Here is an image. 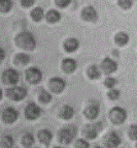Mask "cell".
Instances as JSON below:
<instances>
[{
  "label": "cell",
  "mask_w": 137,
  "mask_h": 148,
  "mask_svg": "<svg viewBox=\"0 0 137 148\" xmlns=\"http://www.w3.org/2000/svg\"><path fill=\"white\" fill-rule=\"evenodd\" d=\"M15 42L20 49L25 51H33L37 46V42L33 33L30 31H21L15 37Z\"/></svg>",
  "instance_id": "cell-1"
},
{
  "label": "cell",
  "mask_w": 137,
  "mask_h": 148,
  "mask_svg": "<svg viewBox=\"0 0 137 148\" xmlns=\"http://www.w3.org/2000/svg\"><path fill=\"white\" fill-rule=\"evenodd\" d=\"M76 134H77V128L75 124H68L65 127H62L58 133L59 143L63 145H69L73 142Z\"/></svg>",
  "instance_id": "cell-2"
},
{
  "label": "cell",
  "mask_w": 137,
  "mask_h": 148,
  "mask_svg": "<svg viewBox=\"0 0 137 148\" xmlns=\"http://www.w3.org/2000/svg\"><path fill=\"white\" fill-rule=\"evenodd\" d=\"M108 117L113 124L120 125L127 120L128 113L122 107H113V109H110L109 113H108Z\"/></svg>",
  "instance_id": "cell-3"
},
{
  "label": "cell",
  "mask_w": 137,
  "mask_h": 148,
  "mask_svg": "<svg viewBox=\"0 0 137 148\" xmlns=\"http://www.w3.org/2000/svg\"><path fill=\"white\" fill-rule=\"evenodd\" d=\"M6 96L12 101H21L27 96V89L23 86L12 85V87L7 88V90H6Z\"/></svg>",
  "instance_id": "cell-4"
},
{
  "label": "cell",
  "mask_w": 137,
  "mask_h": 148,
  "mask_svg": "<svg viewBox=\"0 0 137 148\" xmlns=\"http://www.w3.org/2000/svg\"><path fill=\"white\" fill-rule=\"evenodd\" d=\"M20 81V73L15 69H6L2 73V82L5 85H17Z\"/></svg>",
  "instance_id": "cell-5"
},
{
  "label": "cell",
  "mask_w": 137,
  "mask_h": 148,
  "mask_svg": "<svg viewBox=\"0 0 137 148\" xmlns=\"http://www.w3.org/2000/svg\"><path fill=\"white\" fill-rule=\"evenodd\" d=\"M102 122H96V123L93 124H86V126L83 130V134L88 140H94V139L97 138L98 133L102 131Z\"/></svg>",
  "instance_id": "cell-6"
},
{
  "label": "cell",
  "mask_w": 137,
  "mask_h": 148,
  "mask_svg": "<svg viewBox=\"0 0 137 148\" xmlns=\"http://www.w3.org/2000/svg\"><path fill=\"white\" fill-rule=\"evenodd\" d=\"M25 76H26V80L29 82L30 84H33V85L38 84L42 80L41 69H39L38 67H36V66H32L26 69Z\"/></svg>",
  "instance_id": "cell-7"
},
{
  "label": "cell",
  "mask_w": 137,
  "mask_h": 148,
  "mask_svg": "<svg viewBox=\"0 0 137 148\" xmlns=\"http://www.w3.org/2000/svg\"><path fill=\"white\" fill-rule=\"evenodd\" d=\"M20 113L14 107H6L1 113V118L6 124H12L19 119Z\"/></svg>",
  "instance_id": "cell-8"
},
{
  "label": "cell",
  "mask_w": 137,
  "mask_h": 148,
  "mask_svg": "<svg viewBox=\"0 0 137 148\" xmlns=\"http://www.w3.org/2000/svg\"><path fill=\"white\" fill-rule=\"evenodd\" d=\"M49 88L54 93H62L66 88V81L60 77H53L49 81Z\"/></svg>",
  "instance_id": "cell-9"
},
{
  "label": "cell",
  "mask_w": 137,
  "mask_h": 148,
  "mask_svg": "<svg viewBox=\"0 0 137 148\" xmlns=\"http://www.w3.org/2000/svg\"><path fill=\"white\" fill-rule=\"evenodd\" d=\"M25 117L28 120H36L40 115H41L42 111L40 107L35 103H29L25 108Z\"/></svg>",
  "instance_id": "cell-10"
},
{
  "label": "cell",
  "mask_w": 137,
  "mask_h": 148,
  "mask_svg": "<svg viewBox=\"0 0 137 148\" xmlns=\"http://www.w3.org/2000/svg\"><path fill=\"white\" fill-rule=\"evenodd\" d=\"M122 143V139L120 135L115 131H111L104 137V146L108 148H115L120 146Z\"/></svg>",
  "instance_id": "cell-11"
},
{
  "label": "cell",
  "mask_w": 137,
  "mask_h": 148,
  "mask_svg": "<svg viewBox=\"0 0 137 148\" xmlns=\"http://www.w3.org/2000/svg\"><path fill=\"white\" fill-rule=\"evenodd\" d=\"M117 62L111 58H104L100 64V69L105 75H111L117 71Z\"/></svg>",
  "instance_id": "cell-12"
},
{
  "label": "cell",
  "mask_w": 137,
  "mask_h": 148,
  "mask_svg": "<svg viewBox=\"0 0 137 148\" xmlns=\"http://www.w3.org/2000/svg\"><path fill=\"white\" fill-rule=\"evenodd\" d=\"M81 19L87 22H96L98 20V12L94 6H86L83 8L81 12Z\"/></svg>",
  "instance_id": "cell-13"
},
{
  "label": "cell",
  "mask_w": 137,
  "mask_h": 148,
  "mask_svg": "<svg viewBox=\"0 0 137 148\" xmlns=\"http://www.w3.org/2000/svg\"><path fill=\"white\" fill-rule=\"evenodd\" d=\"M100 113V108L97 103H90L88 106L85 108L83 111V115L88 120H94L98 117Z\"/></svg>",
  "instance_id": "cell-14"
},
{
  "label": "cell",
  "mask_w": 137,
  "mask_h": 148,
  "mask_svg": "<svg viewBox=\"0 0 137 148\" xmlns=\"http://www.w3.org/2000/svg\"><path fill=\"white\" fill-rule=\"evenodd\" d=\"M62 71L66 74H72L77 69V62L73 58H65L62 61Z\"/></svg>",
  "instance_id": "cell-15"
},
{
  "label": "cell",
  "mask_w": 137,
  "mask_h": 148,
  "mask_svg": "<svg viewBox=\"0 0 137 148\" xmlns=\"http://www.w3.org/2000/svg\"><path fill=\"white\" fill-rule=\"evenodd\" d=\"M37 138H38L39 142L45 146H49L51 144L52 140H53V133L47 128H43L40 130L37 134Z\"/></svg>",
  "instance_id": "cell-16"
},
{
  "label": "cell",
  "mask_w": 137,
  "mask_h": 148,
  "mask_svg": "<svg viewBox=\"0 0 137 148\" xmlns=\"http://www.w3.org/2000/svg\"><path fill=\"white\" fill-rule=\"evenodd\" d=\"M63 48L65 52L67 53H73L79 48V42L75 37H69L67 38L63 44Z\"/></svg>",
  "instance_id": "cell-17"
},
{
  "label": "cell",
  "mask_w": 137,
  "mask_h": 148,
  "mask_svg": "<svg viewBox=\"0 0 137 148\" xmlns=\"http://www.w3.org/2000/svg\"><path fill=\"white\" fill-rule=\"evenodd\" d=\"M74 114H75V111L73 107L70 105H64L59 112V117L63 120H70L74 116Z\"/></svg>",
  "instance_id": "cell-18"
},
{
  "label": "cell",
  "mask_w": 137,
  "mask_h": 148,
  "mask_svg": "<svg viewBox=\"0 0 137 148\" xmlns=\"http://www.w3.org/2000/svg\"><path fill=\"white\" fill-rule=\"evenodd\" d=\"M102 71L98 65L96 64H92L87 69V75L90 78L91 80H98L101 78V74H102Z\"/></svg>",
  "instance_id": "cell-19"
},
{
  "label": "cell",
  "mask_w": 137,
  "mask_h": 148,
  "mask_svg": "<svg viewBox=\"0 0 137 148\" xmlns=\"http://www.w3.org/2000/svg\"><path fill=\"white\" fill-rule=\"evenodd\" d=\"M129 40H130V36L127 32L121 31V32H117V34L115 35V42L117 46H120V47L127 46Z\"/></svg>",
  "instance_id": "cell-20"
},
{
  "label": "cell",
  "mask_w": 137,
  "mask_h": 148,
  "mask_svg": "<svg viewBox=\"0 0 137 148\" xmlns=\"http://www.w3.org/2000/svg\"><path fill=\"white\" fill-rule=\"evenodd\" d=\"M30 61H31V56L29 54H26V53H19V54H17L15 56V60H14L16 65H19V66H25Z\"/></svg>",
  "instance_id": "cell-21"
},
{
  "label": "cell",
  "mask_w": 137,
  "mask_h": 148,
  "mask_svg": "<svg viewBox=\"0 0 137 148\" xmlns=\"http://www.w3.org/2000/svg\"><path fill=\"white\" fill-rule=\"evenodd\" d=\"M45 20L50 24H55V23L59 22L61 20V14L57 10H50L49 12L45 14Z\"/></svg>",
  "instance_id": "cell-22"
},
{
  "label": "cell",
  "mask_w": 137,
  "mask_h": 148,
  "mask_svg": "<svg viewBox=\"0 0 137 148\" xmlns=\"http://www.w3.org/2000/svg\"><path fill=\"white\" fill-rule=\"evenodd\" d=\"M30 17H31L32 20L35 21V22H40V21H42V19L45 17L43 8H40V6L34 8L31 10V12H30Z\"/></svg>",
  "instance_id": "cell-23"
},
{
  "label": "cell",
  "mask_w": 137,
  "mask_h": 148,
  "mask_svg": "<svg viewBox=\"0 0 137 148\" xmlns=\"http://www.w3.org/2000/svg\"><path fill=\"white\" fill-rule=\"evenodd\" d=\"M15 145V141L14 138L9 135H5L0 139V147L3 148H12Z\"/></svg>",
  "instance_id": "cell-24"
},
{
  "label": "cell",
  "mask_w": 137,
  "mask_h": 148,
  "mask_svg": "<svg viewBox=\"0 0 137 148\" xmlns=\"http://www.w3.org/2000/svg\"><path fill=\"white\" fill-rule=\"evenodd\" d=\"M38 99L42 104H49V103L52 101V99H53V96H52V94L49 91L42 89V90H40V92L38 94Z\"/></svg>",
  "instance_id": "cell-25"
},
{
  "label": "cell",
  "mask_w": 137,
  "mask_h": 148,
  "mask_svg": "<svg viewBox=\"0 0 137 148\" xmlns=\"http://www.w3.org/2000/svg\"><path fill=\"white\" fill-rule=\"evenodd\" d=\"M14 6L12 0H0V12H9Z\"/></svg>",
  "instance_id": "cell-26"
},
{
  "label": "cell",
  "mask_w": 137,
  "mask_h": 148,
  "mask_svg": "<svg viewBox=\"0 0 137 148\" xmlns=\"http://www.w3.org/2000/svg\"><path fill=\"white\" fill-rule=\"evenodd\" d=\"M35 142V139L33 137V135L30 133L25 134L24 136L22 137V145L24 147H31Z\"/></svg>",
  "instance_id": "cell-27"
},
{
  "label": "cell",
  "mask_w": 137,
  "mask_h": 148,
  "mask_svg": "<svg viewBox=\"0 0 137 148\" xmlns=\"http://www.w3.org/2000/svg\"><path fill=\"white\" fill-rule=\"evenodd\" d=\"M120 96H121V91L119 89H115V88H111L107 93V97L110 101H117V99H120Z\"/></svg>",
  "instance_id": "cell-28"
},
{
  "label": "cell",
  "mask_w": 137,
  "mask_h": 148,
  "mask_svg": "<svg viewBox=\"0 0 137 148\" xmlns=\"http://www.w3.org/2000/svg\"><path fill=\"white\" fill-rule=\"evenodd\" d=\"M117 4L121 8L128 10L133 6V0H117Z\"/></svg>",
  "instance_id": "cell-29"
},
{
  "label": "cell",
  "mask_w": 137,
  "mask_h": 148,
  "mask_svg": "<svg viewBox=\"0 0 137 148\" xmlns=\"http://www.w3.org/2000/svg\"><path fill=\"white\" fill-rule=\"evenodd\" d=\"M128 136L131 140L137 141V124H132L128 128Z\"/></svg>",
  "instance_id": "cell-30"
},
{
  "label": "cell",
  "mask_w": 137,
  "mask_h": 148,
  "mask_svg": "<svg viewBox=\"0 0 137 148\" xmlns=\"http://www.w3.org/2000/svg\"><path fill=\"white\" fill-rule=\"evenodd\" d=\"M117 84V80L113 77H107L105 80H104V86L108 89L115 88V85Z\"/></svg>",
  "instance_id": "cell-31"
},
{
  "label": "cell",
  "mask_w": 137,
  "mask_h": 148,
  "mask_svg": "<svg viewBox=\"0 0 137 148\" xmlns=\"http://www.w3.org/2000/svg\"><path fill=\"white\" fill-rule=\"evenodd\" d=\"M74 146L76 148H89L90 147V143L86 139H77L74 143Z\"/></svg>",
  "instance_id": "cell-32"
},
{
  "label": "cell",
  "mask_w": 137,
  "mask_h": 148,
  "mask_svg": "<svg viewBox=\"0 0 137 148\" xmlns=\"http://www.w3.org/2000/svg\"><path fill=\"white\" fill-rule=\"evenodd\" d=\"M72 0H55V3L58 8H67L69 4L71 3Z\"/></svg>",
  "instance_id": "cell-33"
},
{
  "label": "cell",
  "mask_w": 137,
  "mask_h": 148,
  "mask_svg": "<svg viewBox=\"0 0 137 148\" xmlns=\"http://www.w3.org/2000/svg\"><path fill=\"white\" fill-rule=\"evenodd\" d=\"M20 1L23 8H31L35 3V0H20Z\"/></svg>",
  "instance_id": "cell-34"
},
{
  "label": "cell",
  "mask_w": 137,
  "mask_h": 148,
  "mask_svg": "<svg viewBox=\"0 0 137 148\" xmlns=\"http://www.w3.org/2000/svg\"><path fill=\"white\" fill-rule=\"evenodd\" d=\"M5 51L2 47H0V63H2L3 60L5 59Z\"/></svg>",
  "instance_id": "cell-35"
},
{
  "label": "cell",
  "mask_w": 137,
  "mask_h": 148,
  "mask_svg": "<svg viewBox=\"0 0 137 148\" xmlns=\"http://www.w3.org/2000/svg\"><path fill=\"white\" fill-rule=\"evenodd\" d=\"M2 97H3V92H2V89L0 88V101L2 99Z\"/></svg>",
  "instance_id": "cell-36"
},
{
  "label": "cell",
  "mask_w": 137,
  "mask_h": 148,
  "mask_svg": "<svg viewBox=\"0 0 137 148\" xmlns=\"http://www.w3.org/2000/svg\"><path fill=\"white\" fill-rule=\"evenodd\" d=\"M136 147H137V143H136Z\"/></svg>",
  "instance_id": "cell-37"
}]
</instances>
